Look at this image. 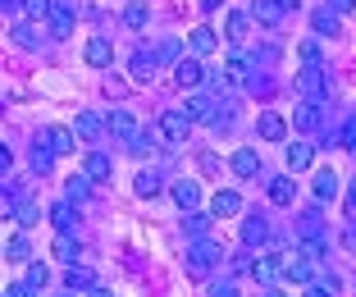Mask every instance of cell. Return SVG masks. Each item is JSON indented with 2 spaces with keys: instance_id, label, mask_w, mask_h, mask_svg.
Masks as SVG:
<instances>
[{
  "instance_id": "cell-37",
  "label": "cell",
  "mask_w": 356,
  "mask_h": 297,
  "mask_svg": "<svg viewBox=\"0 0 356 297\" xmlns=\"http://www.w3.org/2000/svg\"><path fill=\"white\" fill-rule=\"evenodd\" d=\"M124 23H128V28H147V23H151V10L142 5V0H133V5L124 10Z\"/></svg>"
},
{
  "instance_id": "cell-48",
  "label": "cell",
  "mask_w": 356,
  "mask_h": 297,
  "mask_svg": "<svg viewBox=\"0 0 356 297\" xmlns=\"http://www.w3.org/2000/svg\"><path fill=\"white\" fill-rule=\"evenodd\" d=\"M210 297H238V284H229V279H224V284L210 288Z\"/></svg>"
},
{
  "instance_id": "cell-30",
  "label": "cell",
  "mask_w": 356,
  "mask_h": 297,
  "mask_svg": "<svg viewBox=\"0 0 356 297\" xmlns=\"http://www.w3.org/2000/svg\"><path fill=\"white\" fill-rule=\"evenodd\" d=\"M32 170H37V174H51L55 170V151L46 147L42 138H37V147H32Z\"/></svg>"
},
{
  "instance_id": "cell-18",
  "label": "cell",
  "mask_w": 356,
  "mask_h": 297,
  "mask_svg": "<svg viewBox=\"0 0 356 297\" xmlns=\"http://www.w3.org/2000/svg\"><path fill=\"white\" fill-rule=\"evenodd\" d=\"M338 192H343V179L334 170H320L315 174V202H334Z\"/></svg>"
},
{
  "instance_id": "cell-55",
  "label": "cell",
  "mask_w": 356,
  "mask_h": 297,
  "mask_svg": "<svg viewBox=\"0 0 356 297\" xmlns=\"http://www.w3.org/2000/svg\"><path fill=\"white\" fill-rule=\"evenodd\" d=\"M220 5H224V0H201V10H206V14H215Z\"/></svg>"
},
{
  "instance_id": "cell-47",
  "label": "cell",
  "mask_w": 356,
  "mask_h": 297,
  "mask_svg": "<svg viewBox=\"0 0 356 297\" xmlns=\"http://www.w3.org/2000/svg\"><path fill=\"white\" fill-rule=\"evenodd\" d=\"M5 297H37V288L23 279V284H10V288H5Z\"/></svg>"
},
{
  "instance_id": "cell-12",
  "label": "cell",
  "mask_w": 356,
  "mask_h": 297,
  "mask_svg": "<svg viewBox=\"0 0 356 297\" xmlns=\"http://www.w3.org/2000/svg\"><path fill=\"white\" fill-rule=\"evenodd\" d=\"M42 142H46V147H51L55 151V156H69V151H78L74 147V128H60V124H55V128H46V133H42Z\"/></svg>"
},
{
  "instance_id": "cell-9",
  "label": "cell",
  "mask_w": 356,
  "mask_h": 297,
  "mask_svg": "<svg viewBox=\"0 0 356 297\" xmlns=\"http://www.w3.org/2000/svg\"><path fill=\"white\" fill-rule=\"evenodd\" d=\"M215 46H220V37H215V28H206V23L188 32V51L197 55V60H206V55L215 51Z\"/></svg>"
},
{
  "instance_id": "cell-27",
  "label": "cell",
  "mask_w": 356,
  "mask_h": 297,
  "mask_svg": "<svg viewBox=\"0 0 356 297\" xmlns=\"http://www.w3.org/2000/svg\"><path fill=\"white\" fill-rule=\"evenodd\" d=\"M55 256H60V261H69V266L78 261V238L69 234V229H60V234H55Z\"/></svg>"
},
{
  "instance_id": "cell-57",
  "label": "cell",
  "mask_w": 356,
  "mask_h": 297,
  "mask_svg": "<svg viewBox=\"0 0 356 297\" xmlns=\"http://www.w3.org/2000/svg\"><path fill=\"white\" fill-rule=\"evenodd\" d=\"M23 0H0V10H19Z\"/></svg>"
},
{
  "instance_id": "cell-13",
  "label": "cell",
  "mask_w": 356,
  "mask_h": 297,
  "mask_svg": "<svg viewBox=\"0 0 356 297\" xmlns=\"http://www.w3.org/2000/svg\"><path fill=\"white\" fill-rule=\"evenodd\" d=\"M233 215H242V197H238V192H215L210 220H233Z\"/></svg>"
},
{
  "instance_id": "cell-19",
  "label": "cell",
  "mask_w": 356,
  "mask_h": 297,
  "mask_svg": "<svg viewBox=\"0 0 356 297\" xmlns=\"http://www.w3.org/2000/svg\"><path fill=\"white\" fill-rule=\"evenodd\" d=\"M247 275H252L256 284H265V288H270L274 279H279V256H256V261H252V270H247Z\"/></svg>"
},
{
  "instance_id": "cell-20",
  "label": "cell",
  "mask_w": 356,
  "mask_h": 297,
  "mask_svg": "<svg viewBox=\"0 0 356 297\" xmlns=\"http://www.w3.org/2000/svg\"><path fill=\"white\" fill-rule=\"evenodd\" d=\"M297 128H302V133H315V128H325L320 101H302V106H297Z\"/></svg>"
},
{
  "instance_id": "cell-44",
  "label": "cell",
  "mask_w": 356,
  "mask_h": 297,
  "mask_svg": "<svg viewBox=\"0 0 356 297\" xmlns=\"http://www.w3.org/2000/svg\"><path fill=\"white\" fill-rule=\"evenodd\" d=\"M151 147H156V138H151V133H137V138L128 142V151H133V156H151Z\"/></svg>"
},
{
  "instance_id": "cell-58",
  "label": "cell",
  "mask_w": 356,
  "mask_h": 297,
  "mask_svg": "<svg viewBox=\"0 0 356 297\" xmlns=\"http://www.w3.org/2000/svg\"><path fill=\"white\" fill-rule=\"evenodd\" d=\"M261 297H288V293H279V288H265V293Z\"/></svg>"
},
{
  "instance_id": "cell-45",
  "label": "cell",
  "mask_w": 356,
  "mask_h": 297,
  "mask_svg": "<svg viewBox=\"0 0 356 297\" xmlns=\"http://www.w3.org/2000/svg\"><path fill=\"white\" fill-rule=\"evenodd\" d=\"M320 224H325V220H320V211L311 206V211L302 215V234H306V238H315V234H320Z\"/></svg>"
},
{
  "instance_id": "cell-49",
  "label": "cell",
  "mask_w": 356,
  "mask_h": 297,
  "mask_svg": "<svg viewBox=\"0 0 356 297\" xmlns=\"http://www.w3.org/2000/svg\"><path fill=\"white\" fill-rule=\"evenodd\" d=\"M306 60H320V42H311V37L302 42V64H306Z\"/></svg>"
},
{
  "instance_id": "cell-23",
  "label": "cell",
  "mask_w": 356,
  "mask_h": 297,
  "mask_svg": "<svg viewBox=\"0 0 356 297\" xmlns=\"http://www.w3.org/2000/svg\"><path fill=\"white\" fill-rule=\"evenodd\" d=\"M19 229H32V224H42V206L37 202H28V197H19V206H14V215H10Z\"/></svg>"
},
{
  "instance_id": "cell-39",
  "label": "cell",
  "mask_w": 356,
  "mask_h": 297,
  "mask_svg": "<svg viewBox=\"0 0 356 297\" xmlns=\"http://www.w3.org/2000/svg\"><path fill=\"white\" fill-rule=\"evenodd\" d=\"M338 147H343V151H356V115H347V124L343 128H338Z\"/></svg>"
},
{
  "instance_id": "cell-29",
  "label": "cell",
  "mask_w": 356,
  "mask_h": 297,
  "mask_svg": "<svg viewBox=\"0 0 356 297\" xmlns=\"http://www.w3.org/2000/svg\"><path fill=\"white\" fill-rule=\"evenodd\" d=\"M14 42H19L23 51H37V46H42V28H37V23H19V28H14Z\"/></svg>"
},
{
  "instance_id": "cell-33",
  "label": "cell",
  "mask_w": 356,
  "mask_h": 297,
  "mask_svg": "<svg viewBox=\"0 0 356 297\" xmlns=\"http://www.w3.org/2000/svg\"><path fill=\"white\" fill-rule=\"evenodd\" d=\"M133 192H137V197H156V192H160V174L156 170H142L133 179Z\"/></svg>"
},
{
  "instance_id": "cell-22",
  "label": "cell",
  "mask_w": 356,
  "mask_h": 297,
  "mask_svg": "<svg viewBox=\"0 0 356 297\" xmlns=\"http://www.w3.org/2000/svg\"><path fill=\"white\" fill-rule=\"evenodd\" d=\"M128 69H133V78H137V83H151L160 64H156V55H151V51H137L133 60H128Z\"/></svg>"
},
{
  "instance_id": "cell-24",
  "label": "cell",
  "mask_w": 356,
  "mask_h": 297,
  "mask_svg": "<svg viewBox=\"0 0 356 297\" xmlns=\"http://www.w3.org/2000/svg\"><path fill=\"white\" fill-rule=\"evenodd\" d=\"M92 284H96V275L87 266H78V261L69 266V275H64V288H69V293H87Z\"/></svg>"
},
{
  "instance_id": "cell-59",
  "label": "cell",
  "mask_w": 356,
  "mask_h": 297,
  "mask_svg": "<svg viewBox=\"0 0 356 297\" xmlns=\"http://www.w3.org/2000/svg\"><path fill=\"white\" fill-rule=\"evenodd\" d=\"M279 5H283V10H293V5H297V0H279Z\"/></svg>"
},
{
  "instance_id": "cell-53",
  "label": "cell",
  "mask_w": 356,
  "mask_h": 297,
  "mask_svg": "<svg viewBox=\"0 0 356 297\" xmlns=\"http://www.w3.org/2000/svg\"><path fill=\"white\" fill-rule=\"evenodd\" d=\"M352 5H356V0H329L325 10H334V14H347V10H352Z\"/></svg>"
},
{
  "instance_id": "cell-60",
  "label": "cell",
  "mask_w": 356,
  "mask_h": 297,
  "mask_svg": "<svg viewBox=\"0 0 356 297\" xmlns=\"http://www.w3.org/2000/svg\"><path fill=\"white\" fill-rule=\"evenodd\" d=\"M60 297H78V293H69V288H64V293H60Z\"/></svg>"
},
{
  "instance_id": "cell-17",
  "label": "cell",
  "mask_w": 356,
  "mask_h": 297,
  "mask_svg": "<svg viewBox=\"0 0 356 297\" xmlns=\"http://www.w3.org/2000/svg\"><path fill=\"white\" fill-rule=\"evenodd\" d=\"M169 192H174V202L183 206V211H197L201 206V183H192V179H178Z\"/></svg>"
},
{
  "instance_id": "cell-21",
  "label": "cell",
  "mask_w": 356,
  "mask_h": 297,
  "mask_svg": "<svg viewBox=\"0 0 356 297\" xmlns=\"http://www.w3.org/2000/svg\"><path fill=\"white\" fill-rule=\"evenodd\" d=\"M270 202H274V206H293V202H297V183L288 179V174L270 179Z\"/></svg>"
},
{
  "instance_id": "cell-5",
  "label": "cell",
  "mask_w": 356,
  "mask_h": 297,
  "mask_svg": "<svg viewBox=\"0 0 356 297\" xmlns=\"http://www.w3.org/2000/svg\"><path fill=\"white\" fill-rule=\"evenodd\" d=\"M51 37H69L74 32V0H51Z\"/></svg>"
},
{
  "instance_id": "cell-10",
  "label": "cell",
  "mask_w": 356,
  "mask_h": 297,
  "mask_svg": "<svg viewBox=\"0 0 356 297\" xmlns=\"http://www.w3.org/2000/svg\"><path fill=\"white\" fill-rule=\"evenodd\" d=\"M83 55H87L92 69H110V64H115V46L105 42V37H92V42L83 46Z\"/></svg>"
},
{
  "instance_id": "cell-26",
  "label": "cell",
  "mask_w": 356,
  "mask_h": 297,
  "mask_svg": "<svg viewBox=\"0 0 356 297\" xmlns=\"http://www.w3.org/2000/svg\"><path fill=\"white\" fill-rule=\"evenodd\" d=\"M311 23H315V32H320V37H338V32H343V14H334V10H320Z\"/></svg>"
},
{
  "instance_id": "cell-50",
  "label": "cell",
  "mask_w": 356,
  "mask_h": 297,
  "mask_svg": "<svg viewBox=\"0 0 356 297\" xmlns=\"http://www.w3.org/2000/svg\"><path fill=\"white\" fill-rule=\"evenodd\" d=\"M302 297H338V293H334V288H325V284H306Z\"/></svg>"
},
{
  "instance_id": "cell-3",
  "label": "cell",
  "mask_w": 356,
  "mask_h": 297,
  "mask_svg": "<svg viewBox=\"0 0 356 297\" xmlns=\"http://www.w3.org/2000/svg\"><path fill=\"white\" fill-rule=\"evenodd\" d=\"M156 133L169 142V147H183V142H188V133H192V119L183 115V110H160Z\"/></svg>"
},
{
  "instance_id": "cell-36",
  "label": "cell",
  "mask_w": 356,
  "mask_h": 297,
  "mask_svg": "<svg viewBox=\"0 0 356 297\" xmlns=\"http://www.w3.org/2000/svg\"><path fill=\"white\" fill-rule=\"evenodd\" d=\"M5 261H14V266L32 261V247H28V238H10V243H5Z\"/></svg>"
},
{
  "instance_id": "cell-7",
  "label": "cell",
  "mask_w": 356,
  "mask_h": 297,
  "mask_svg": "<svg viewBox=\"0 0 356 297\" xmlns=\"http://www.w3.org/2000/svg\"><path fill=\"white\" fill-rule=\"evenodd\" d=\"M229 170L238 174V179H256V174H261V156H256L252 147H238L233 160H229Z\"/></svg>"
},
{
  "instance_id": "cell-28",
  "label": "cell",
  "mask_w": 356,
  "mask_h": 297,
  "mask_svg": "<svg viewBox=\"0 0 356 297\" xmlns=\"http://www.w3.org/2000/svg\"><path fill=\"white\" fill-rule=\"evenodd\" d=\"M183 115H188L192 124H210V119H215V106H210L206 96H192V101H188V110H183Z\"/></svg>"
},
{
  "instance_id": "cell-31",
  "label": "cell",
  "mask_w": 356,
  "mask_h": 297,
  "mask_svg": "<svg viewBox=\"0 0 356 297\" xmlns=\"http://www.w3.org/2000/svg\"><path fill=\"white\" fill-rule=\"evenodd\" d=\"M311 160H315V151L306 147V142H293V147H288V170H311Z\"/></svg>"
},
{
  "instance_id": "cell-54",
  "label": "cell",
  "mask_w": 356,
  "mask_h": 297,
  "mask_svg": "<svg viewBox=\"0 0 356 297\" xmlns=\"http://www.w3.org/2000/svg\"><path fill=\"white\" fill-rule=\"evenodd\" d=\"M87 297H115V293H110V288H101V284H92V288H87Z\"/></svg>"
},
{
  "instance_id": "cell-4",
  "label": "cell",
  "mask_w": 356,
  "mask_h": 297,
  "mask_svg": "<svg viewBox=\"0 0 356 297\" xmlns=\"http://www.w3.org/2000/svg\"><path fill=\"white\" fill-rule=\"evenodd\" d=\"M174 83L183 87V92L201 87V83H206V64H201L197 55H178V60H174Z\"/></svg>"
},
{
  "instance_id": "cell-6",
  "label": "cell",
  "mask_w": 356,
  "mask_h": 297,
  "mask_svg": "<svg viewBox=\"0 0 356 297\" xmlns=\"http://www.w3.org/2000/svg\"><path fill=\"white\" fill-rule=\"evenodd\" d=\"M105 133V119L96 115V110H78V119H74V138H83V142H96Z\"/></svg>"
},
{
  "instance_id": "cell-14",
  "label": "cell",
  "mask_w": 356,
  "mask_h": 297,
  "mask_svg": "<svg viewBox=\"0 0 356 297\" xmlns=\"http://www.w3.org/2000/svg\"><path fill=\"white\" fill-rule=\"evenodd\" d=\"M283 14H288V10H283L279 0H256V5H252V19L261 23V28H279Z\"/></svg>"
},
{
  "instance_id": "cell-38",
  "label": "cell",
  "mask_w": 356,
  "mask_h": 297,
  "mask_svg": "<svg viewBox=\"0 0 356 297\" xmlns=\"http://www.w3.org/2000/svg\"><path fill=\"white\" fill-rule=\"evenodd\" d=\"M183 224H188L192 238H206V234H210V215H206V211H188V220H183Z\"/></svg>"
},
{
  "instance_id": "cell-52",
  "label": "cell",
  "mask_w": 356,
  "mask_h": 297,
  "mask_svg": "<svg viewBox=\"0 0 356 297\" xmlns=\"http://www.w3.org/2000/svg\"><path fill=\"white\" fill-rule=\"evenodd\" d=\"M10 165H14V156H10V147L0 142V174H10Z\"/></svg>"
},
{
  "instance_id": "cell-16",
  "label": "cell",
  "mask_w": 356,
  "mask_h": 297,
  "mask_svg": "<svg viewBox=\"0 0 356 297\" xmlns=\"http://www.w3.org/2000/svg\"><path fill=\"white\" fill-rule=\"evenodd\" d=\"M270 243V220H242V247H265Z\"/></svg>"
},
{
  "instance_id": "cell-1",
  "label": "cell",
  "mask_w": 356,
  "mask_h": 297,
  "mask_svg": "<svg viewBox=\"0 0 356 297\" xmlns=\"http://www.w3.org/2000/svg\"><path fill=\"white\" fill-rule=\"evenodd\" d=\"M329 87H334V78H329V69L320 60H306L302 69H297V92H302V101H325Z\"/></svg>"
},
{
  "instance_id": "cell-41",
  "label": "cell",
  "mask_w": 356,
  "mask_h": 297,
  "mask_svg": "<svg viewBox=\"0 0 356 297\" xmlns=\"http://www.w3.org/2000/svg\"><path fill=\"white\" fill-rule=\"evenodd\" d=\"M23 14H28V23H42L51 14V0H23Z\"/></svg>"
},
{
  "instance_id": "cell-46",
  "label": "cell",
  "mask_w": 356,
  "mask_h": 297,
  "mask_svg": "<svg viewBox=\"0 0 356 297\" xmlns=\"http://www.w3.org/2000/svg\"><path fill=\"white\" fill-rule=\"evenodd\" d=\"M14 206H19L14 188H5V183H0V220H5V215H14Z\"/></svg>"
},
{
  "instance_id": "cell-51",
  "label": "cell",
  "mask_w": 356,
  "mask_h": 297,
  "mask_svg": "<svg viewBox=\"0 0 356 297\" xmlns=\"http://www.w3.org/2000/svg\"><path fill=\"white\" fill-rule=\"evenodd\" d=\"M201 170H206V174H220L224 165H220V156H210V151H206V156H201Z\"/></svg>"
},
{
  "instance_id": "cell-2",
  "label": "cell",
  "mask_w": 356,
  "mask_h": 297,
  "mask_svg": "<svg viewBox=\"0 0 356 297\" xmlns=\"http://www.w3.org/2000/svg\"><path fill=\"white\" fill-rule=\"evenodd\" d=\"M215 261H224V247H220V243H210V238H197V243L188 247V275H192V279H206Z\"/></svg>"
},
{
  "instance_id": "cell-40",
  "label": "cell",
  "mask_w": 356,
  "mask_h": 297,
  "mask_svg": "<svg viewBox=\"0 0 356 297\" xmlns=\"http://www.w3.org/2000/svg\"><path fill=\"white\" fill-rule=\"evenodd\" d=\"M87 192H92V179H87V174H74V179H69V202H87Z\"/></svg>"
},
{
  "instance_id": "cell-34",
  "label": "cell",
  "mask_w": 356,
  "mask_h": 297,
  "mask_svg": "<svg viewBox=\"0 0 356 297\" xmlns=\"http://www.w3.org/2000/svg\"><path fill=\"white\" fill-rule=\"evenodd\" d=\"M151 55H156V64H174L178 55H183V42H178V37H165V42H160Z\"/></svg>"
},
{
  "instance_id": "cell-11",
  "label": "cell",
  "mask_w": 356,
  "mask_h": 297,
  "mask_svg": "<svg viewBox=\"0 0 356 297\" xmlns=\"http://www.w3.org/2000/svg\"><path fill=\"white\" fill-rule=\"evenodd\" d=\"M105 133H115V142H133L137 138V124H133V115H128V110H115V115L105 119Z\"/></svg>"
},
{
  "instance_id": "cell-43",
  "label": "cell",
  "mask_w": 356,
  "mask_h": 297,
  "mask_svg": "<svg viewBox=\"0 0 356 297\" xmlns=\"http://www.w3.org/2000/svg\"><path fill=\"white\" fill-rule=\"evenodd\" d=\"M28 284L32 288H46V284H51V270H46L42 261H32V266H28Z\"/></svg>"
},
{
  "instance_id": "cell-25",
  "label": "cell",
  "mask_w": 356,
  "mask_h": 297,
  "mask_svg": "<svg viewBox=\"0 0 356 297\" xmlns=\"http://www.w3.org/2000/svg\"><path fill=\"white\" fill-rule=\"evenodd\" d=\"M247 28H252V14H242V10H233L229 19H224V32H229V42H233V46L247 42Z\"/></svg>"
},
{
  "instance_id": "cell-32",
  "label": "cell",
  "mask_w": 356,
  "mask_h": 297,
  "mask_svg": "<svg viewBox=\"0 0 356 297\" xmlns=\"http://www.w3.org/2000/svg\"><path fill=\"white\" fill-rule=\"evenodd\" d=\"M51 224H55V229H74V224H78L74 202H55V206H51Z\"/></svg>"
},
{
  "instance_id": "cell-61",
  "label": "cell",
  "mask_w": 356,
  "mask_h": 297,
  "mask_svg": "<svg viewBox=\"0 0 356 297\" xmlns=\"http://www.w3.org/2000/svg\"><path fill=\"white\" fill-rule=\"evenodd\" d=\"M0 297H5V293H0Z\"/></svg>"
},
{
  "instance_id": "cell-56",
  "label": "cell",
  "mask_w": 356,
  "mask_h": 297,
  "mask_svg": "<svg viewBox=\"0 0 356 297\" xmlns=\"http://www.w3.org/2000/svg\"><path fill=\"white\" fill-rule=\"evenodd\" d=\"M347 206H352V215H356V179H352V188H347Z\"/></svg>"
},
{
  "instance_id": "cell-8",
  "label": "cell",
  "mask_w": 356,
  "mask_h": 297,
  "mask_svg": "<svg viewBox=\"0 0 356 297\" xmlns=\"http://www.w3.org/2000/svg\"><path fill=\"white\" fill-rule=\"evenodd\" d=\"M83 174L92 183H105L110 174H115V160L105 156V151H87V160H83Z\"/></svg>"
},
{
  "instance_id": "cell-42",
  "label": "cell",
  "mask_w": 356,
  "mask_h": 297,
  "mask_svg": "<svg viewBox=\"0 0 356 297\" xmlns=\"http://www.w3.org/2000/svg\"><path fill=\"white\" fill-rule=\"evenodd\" d=\"M224 78H229V83H242V78H247V60H242V55H229V64H224Z\"/></svg>"
},
{
  "instance_id": "cell-35",
  "label": "cell",
  "mask_w": 356,
  "mask_h": 297,
  "mask_svg": "<svg viewBox=\"0 0 356 297\" xmlns=\"http://www.w3.org/2000/svg\"><path fill=\"white\" fill-rule=\"evenodd\" d=\"M325 252H329V243H325V238H320V234H315V238H306V243H297V256H306L311 266H315V261H320V256H325Z\"/></svg>"
},
{
  "instance_id": "cell-15",
  "label": "cell",
  "mask_w": 356,
  "mask_h": 297,
  "mask_svg": "<svg viewBox=\"0 0 356 297\" xmlns=\"http://www.w3.org/2000/svg\"><path fill=\"white\" fill-rule=\"evenodd\" d=\"M256 133H261L265 142H283L288 124H283V115H274V110H261V119H256Z\"/></svg>"
}]
</instances>
